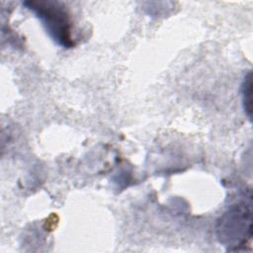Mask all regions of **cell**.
Returning <instances> with one entry per match:
<instances>
[{"mask_svg":"<svg viewBox=\"0 0 253 253\" xmlns=\"http://www.w3.org/2000/svg\"><path fill=\"white\" fill-rule=\"evenodd\" d=\"M241 97L242 104L245 114L248 119L252 118V76L251 71H249L245 76L241 84Z\"/></svg>","mask_w":253,"mask_h":253,"instance_id":"obj_3","label":"cell"},{"mask_svg":"<svg viewBox=\"0 0 253 253\" xmlns=\"http://www.w3.org/2000/svg\"><path fill=\"white\" fill-rule=\"evenodd\" d=\"M251 207L245 203L230 206L216 220L215 234L228 251L245 250L252 236Z\"/></svg>","mask_w":253,"mask_h":253,"instance_id":"obj_1","label":"cell"},{"mask_svg":"<svg viewBox=\"0 0 253 253\" xmlns=\"http://www.w3.org/2000/svg\"><path fill=\"white\" fill-rule=\"evenodd\" d=\"M24 6L36 15L58 45L65 48L74 45L71 14L64 4L58 1H26Z\"/></svg>","mask_w":253,"mask_h":253,"instance_id":"obj_2","label":"cell"}]
</instances>
